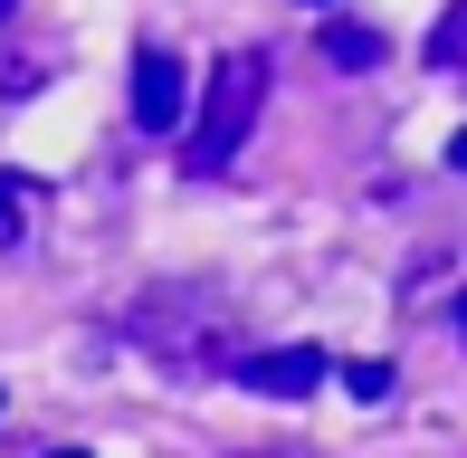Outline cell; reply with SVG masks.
Masks as SVG:
<instances>
[{
  "label": "cell",
  "instance_id": "14",
  "mask_svg": "<svg viewBox=\"0 0 467 458\" xmlns=\"http://www.w3.org/2000/svg\"><path fill=\"white\" fill-rule=\"evenodd\" d=\"M306 10H325V0H306Z\"/></svg>",
  "mask_w": 467,
  "mask_h": 458
},
{
  "label": "cell",
  "instance_id": "1",
  "mask_svg": "<svg viewBox=\"0 0 467 458\" xmlns=\"http://www.w3.org/2000/svg\"><path fill=\"white\" fill-rule=\"evenodd\" d=\"M124 344H134L143 363H162L172 382H229V363L248 353V325H239V306H229L220 286L162 277V286H143V297L124 306Z\"/></svg>",
  "mask_w": 467,
  "mask_h": 458
},
{
  "label": "cell",
  "instance_id": "12",
  "mask_svg": "<svg viewBox=\"0 0 467 458\" xmlns=\"http://www.w3.org/2000/svg\"><path fill=\"white\" fill-rule=\"evenodd\" d=\"M48 458H87V449H48Z\"/></svg>",
  "mask_w": 467,
  "mask_h": 458
},
{
  "label": "cell",
  "instance_id": "8",
  "mask_svg": "<svg viewBox=\"0 0 467 458\" xmlns=\"http://www.w3.org/2000/svg\"><path fill=\"white\" fill-rule=\"evenodd\" d=\"M344 391L353 401H391V363H344Z\"/></svg>",
  "mask_w": 467,
  "mask_h": 458
},
{
  "label": "cell",
  "instance_id": "6",
  "mask_svg": "<svg viewBox=\"0 0 467 458\" xmlns=\"http://www.w3.org/2000/svg\"><path fill=\"white\" fill-rule=\"evenodd\" d=\"M315 57H325V68H344V77H363V68L391 57V38L363 29V19H315Z\"/></svg>",
  "mask_w": 467,
  "mask_h": 458
},
{
  "label": "cell",
  "instance_id": "5",
  "mask_svg": "<svg viewBox=\"0 0 467 458\" xmlns=\"http://www.w3.org/2000/svg\"><path fill=\"white\" fill-rule=\"evenodd\" d=\"M38 220H48V192H38L29 172H0V258H29Z\"/></svg>",
  "mask_w": 467,
  "mask_h": 458
},
{
  "label": "cell",
  "instance_id": "7",
  "mask_svg": "<svg viewBox=\"0 0 467 458\" xmlns=\"http://www.w3.org/2000/svg\"><path fill=\"white\" fill-rule=\"evenodd\" d=\"M430 68H439V77H458V87H467V0H458V10H449V19L430 29Z\"/></svg>",
  "mask_w": 467,
  "mask_h": 458
},
{
  "label": "cell",
  "instance_id": "3",
  "mask_svg": "<svg viewBox=\"0 0 467 458\" xmlns=\"http://www.w3.org/2000/svg\"><path fill=\"white\" fill-rule=\"evenodd\" d=\"M229 382H239V391H267V401H306L315 382H334V363L315 344H267V353L248 344L239 363H229Z\"/></svg>",
  "mask_w": 467,
  "mask_h": 458
},
{
  "label": "cell",
  "instance_id": "9",
  "mask_svg": "<svg viewBox=\"0 0 467 458\" xmlns=\"http://www.w3.org/2000/svg\"><path fill=\"white\" fill-rule=\"evenodd\" d=\"M449 325H458V344H467V286H458V297H449Z\"/></svg>",
  "mask_w": 467,
  "mask_h": 458
},
{
  "label": "cell",
  "instance_id": "13",
  "mask_svg": "<svg viewBox=\"0 0 467 458\" xmlns=\"http://www.w3.org/2000/svg\"><path fill=\"white\" fill-rule=\"evenodd\" d=\"M10 10H19V0H0V19H10Z\"/></svg>",
  "mask_w": 467,
  "mask_h": 458
},
{
  "label": "cell",
  "instance_id": "4",
  "mask_svg": "<svg viewBox=\"0 0 467 458\" xmlns=\"http://www.w3.org/2000/svg\"><path fill=\"white\" fill-rule=\"evenodd\" d=\"M182 115H191V77H182V57L162 48V38H143V48H134V124H143V134H172Z\"/></svg>",
  "mask_w": 467,
  "mask_h": 458
},
{
  "label": "cell",
  "instance_id": "11",
  "mask_svg": "<svg viewBox=\"0 0 467 458\" xmlns=\"http://www.w3.org/2000/svg\"><path fill=\"white\" fill-rule=\"evenodd\" d=\"M239 458H315V449H239Z\"/></svg>",
  "mask_w": 467,
  "mask_h": 458
},
{
  "label": "cell",
  "instance_id": "2",
  "mask_svg": "<svg viewBox=\"0 0 467 458\" xmlns=\"http://www.w3.org/2000/svg\"><path fill=\"white\" fill-rule=\"evenodd\" d=\"M258 106H267V48H229L220 68L201 77V124H191V172H229L239 162V143L258 134Z\"/></svg>",
  "mask_w": 467,
  "mask_h": 458
},
{
  "label": "cell",
  "instance_id": "10",
  "mask_svg": "<svg viewBox=\"0 0 467 458\" xmlns=\"http://www.w3.org/2000/svg\"><path fill=\"white\" fill-rule=\"evenodd\" d=\"M449 172H467V124H458V143H449Z\"/></svg>",
  "mask_w": 467,
  "mask_h": 458
}]
</instances>
